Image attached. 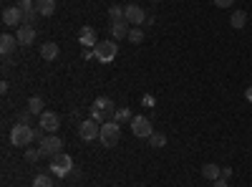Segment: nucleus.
<instances>
[{
    "label": "nucleus",
    "mask_w": 252,
    "mask_h": 187,
    "mask_svg": "<svg viewBox=\"0 0 252 187\" xmlns=\"http://www.w3.org/2000/svg\"><path fill=\"white\" fill-rule=\"evenodd\" d=\"M129 124H131V132H134L139 139H149V137L154 134V129H152V121L146 119V116H141V114H136Z\"/></svg>",
    "instance_id": "obj_6"
},
{
    "label": "nucleus",
    "mask_w": 252,
    "mask_h": 187,
    "mask_svg": "<svg viewBox=\"0 0 252 187\" xmlns=\"http://www.w3.org/2000/svg\"><path fill=\"white\" fill-rule=\"evenodd\" d=\"M33 187H56L51 175H35L33 177Z\"/></svg>",
    "instance_id": "obj_21"
},
{
    "label": "nucleus",
    "mask_w": 252,
    "mask_h": 187,
    "mask_svg": "<svg viewBox=\"0 0 252 187\" xmlns=\"http://www.w3.org/2000/svg\"><path fill=\"white\" fill-rule=\"evenodd\" d=\"M58 127H61V116L56 112H43V114H40V129H43V132L56 134Z\"/></svg>",
    "instance_id": "obj_10"
},
{
    "label": "nucleus",
    "mask_w": 252,
    "mask_h": 187,
    "mask_svg": "<svg viewBox=\"0 0 252 187\" xmlns=\"http://www.w3.org/2000/svg\"><path fill=\"white\" fill-rule=\"evenodd\" d=\"M58 46L53 43V40H48V43H43V46H40V56H43L46 61H56L58 58Z\"/></svg>",
    "instance_id": "obj_17"
},
{
    "label": "nucleus",
    "mask_w": 252,
    "mask_h": 187,
    "mask_svg": "<svg viewBox=\"0 0 252 187\" xmlns=\"http://www.w3.org/2000/svg\"><path fill=\"white\" fill-rule=\"evenodd\" d=\"M109 15H111V23H116V20H126V10L119 8V5H111L109 8Z\"/></svg>",
    "instance_id": "obj_22"
},
{
    "label": "nucleus",
    "mask_w": 252,
    "mask_h": 187,
    "mask_svg": "<svg viewBox=\"0 0 252 187\" xmlns=\"http://www.w3.org/2000/svg\"><path fill=\"white\" fill-rule=\"evenodd\" d=\"M3 23L10 26V28H20V26H23V10H20L18 5L5 8V10H3Z\"/></svg>",
    "instance_id": "obj_9"
},
{
    "label": "nucleus",
    "mask_w": 252,
    "mask_h": 187,
    "mask_svg": "<svg viewBox=\"0 0 252 187\" xmlns=\"http://www.w3.org/2000/svg\"><path fill=\"white\" fill-rule=\"evenodd\" d=\"M31 119H33V114H31L28 109H23V112H18V116H15V124H28V127H31Z\"/></svg>",
    "instance_id": "obj_25"
},
{
    "label": "nucleus",
    "mask_w": 252,
    "mask_h": 187,
    "mask_svg": "<svg viewBox=\"0 0 252 187\" xmlns=\"http://www.w3.org/2000/svg\"><path fill=\"white\" fill-rule=\"evenodd\" d=\"M222 177L229 180V177H232V170H229V167H222Z\"/></svg>",
    "instance_id": "obj_32"
},
{
    "label": "nucleus",
    "mask_w": 252,
    "mask_h": 187,
    "mask_svg": "<svg viewBox=\"0 0 252 187\" xmlns=\"http://www.w3.org/2000/svg\"><path fill=\"white\" fill-rule=\"evenodd\" d=\"M149 144H152L154 150H157V147H164V144H166V137L157 132V134H152V137H149Z\"/></svg>",
    "instance_id": "obj_26"
},
{
    "label": "nucleus",
    "mask_w": 252,
    "mask_h": 187,
    "mask_svg": "<svg viewBox=\"0 0 252 187\" xmlns=\"http://www.w3.org/2000/svg\"><path fill=\"white\" fill-rule=\"evenodd\" d=\"M202 175H204L207 180H212V182H215V180H220V177H222V170L217 167L215 162H209V164H204V167H202Z\"/></svg>",
    "instance_id": "obj_19"
},
{
    "label": "nucleus",
    "mask_w": 252,
    "mask_h": 187,
    "mask_svg": "<svg viewBox=\"0 0 252 187\" xmlns=\"http://www.w3.org/2000/svg\"><path fill=\"white\" fill-rule=\"evenodd\" d=\"M35 15H38V10L33 8V10H28V13H23V26H33L35 23Z\"/></svg>",
    "instance_id": "obj_27"
},
{
    "label": "nucleus",
    "mask_w": 252,
    "mask_h": 187,
    "mask_svg": "<svg viewBox=\"0 0 252 187\" xmlns=\"http://www.w3.org/2000/svg\"><path fill=\"white\" fill-rule=\"evenodd\" d=\"M28 112H31L33 116H35V114H38V116L43 114V112H46L43 99H40V96H31V99H28Z\"/></svg>",
    "instance_id": "obj_18"
},
{
    "label": "nucleus",
    "mask_w": 252,
    "mask_h": 187,
    "mask_svg": "<svg viewBox=\"0 0 252 187\" xmlns=\"http://www.w3.org/2000/svg\"><path fill=\"white\" fill-rule=\"evenodd\" d=\"M124 10H126V20H129L131 26H141V23H146V18H149L146 10L139 8V5H126Z\"/></svg>",
    "instance_id": "obj_11"
},
{
    "label": "nucleus",
    "mask_w": 252,
    "mask_h": 187,
    "mask_svg": "<svg viewBox=\"0 0 252 187\" xmlns=\"http://www.w3.org/2000/svg\"><path fill=\"white\" fill-rule=\"evenodd\" d=\"M40 154H43L40 150H28V152H26V159H28V162H35V159H38Z\"/></svg>",
    "instance_id": "obj_29"
},
{
    "label": "nucleus",
    "mask_w": 252,
    "mask_h": 187,
    "mask_svg": "<svg viewBox=\"0 0 252 187\" xmlns=\"http://www.w3.org/2000/svg\"><path fill=\"white\" fill-rule=\"evenodd\" d=\"M215 5H217V8H232L235 0H215Z\"/></svg>",
    "instance_id": "obj_30"
},
{
    "label": "nucleus",
    "mask_w": 252,
    "mask_h": 187,
    "mask_svg": "<svg viewBox=\"0 0 252 187\" xmlns=\"http://www.w3.org/2000/svg\"><path fill=\"white\" fill-rule=\"evenodd\" d=\"M15 46H20L15 36H10V33H3V36H0V53H3V56L15 53Z\"/></svg>",
    "instance_id": "obj_15"
},
{
    "label": "nucleus",
    "mask_w": 252,
    "mask_h": 187,
    "mask_svg": "<svg viewBox=\"0 0 252 187\" xmlns=\"http://www.w3.org/2000/svg\"><path fill=\"white\" fill-rule=\"evenodd\" d=\"M35 10H38V15H43V18L53 15L56 13V0H35Z\"/></svg>",
    "instance_id": "obj_16"
},
{
    "label": "nucleus",
    "mask_w": 252,
    "mask_h": 187,
    "mask_svg": "<svg viewBox=\"0 0 252 187\" xmlns=\"http://www.w3.org/2000/svg\"><path fill=\"white\" fill-rule=\"evenodd\" d=\"M20 10H23V13H28V10H33L35 8V3H33V0H18V3H15Z\"/></svg>",
    "instance_id": "obj_28"
},
{
    "label": "nucleus",
    "mask_w": 252,
    "mask_h": 187,
    "mask_svg": "<svg viewBox=\"0 0 252 187\" xmlns=\"http://www.w3.org/2000/svg\"><path fill=\"white\" fill-rule=\"evenodd\" d=\"M114 101L109 99V96H98L96 101H94V107H91V119L94 121H98V124H106V121H111L114 119Z\"/></svg>",
    "instance_id": "obj_2"
},
{
    "label": "nucleus",
    "mask_w": 252,
    "mask_h": 187,
    "mask_svg": "<svg viewBox=\"0 0 252 187\" xmlns=\"http://www.w3.org/2000/svg\"><path fill=\"white\" fill-rule=\"evenodd\" d=\"M43 154H51V157H56L61 150H63V139L61 137H56V134H43L40 137V147H38Z\"/></svg>",
    "instance_id": "obj_7"
},
{
    "label": "nucleus",
    "mask_w": 252,
    "mask_h": 187,
    "mask_svg": "<svg viewBox=\"0 0 252 187\" xmlns=\"http://www.w3.org/2000/svg\"><path fill=\"white\" fill-rule=\"evenodd\" d=\"M78 40H81V46L83 48H96V31L91 28V26H83L81 31H78Z\"/></svg>",
    "instance_id": "obj_13"
},
{
    "label": "nucleus",
    "mask_w": 252,
    "mask_h": 187,
    "mask_svg": "<svg viewBox=\"0 0 252 187\" xmlns=\"http://www.w3.org/2000/svg\"><path fill=\"white\" fill-rule=\"evenodd\" d=\"M131 119H134V116H131V109H126V107L114 114V121H119V124H121V121H131Z\"/></svg>",
    "instance_id": "obj_23"
},
{
    "label": "nucleus",
    "mask_w": 252,
    "mask_h": 187,
    "mask_svg": "<svg viewBox=\"0 0 252 187\" xmlns=\"http://www.w3.org/2000/svg\"><path fill=\"white\" fill-rule=\"evenodd\" d=\"M51 172H53L56 177H68V175L73 172V159H71L68 154L58 152L56 157H51Z\"/></svg>",
    "instance_id": "obj_5"
},
{
    "label": "nucleus",
    "mask_w": 252,
    "mask_h": 187,
    "mask_svg": "<svg viewBox=\"0 0 252 187\" xmlns=\"http://www.w3.org/2000/svg\"><path fill=\"white\" fill-rule=\"evenodd\" d=\"M212 187H229V185H227V180H224V177H220V180H215V182H212Z\"/></svg>",
    "instance_id": "obj_31"
},
{
    "label": "nucleus",
    "mask_w": 252,
    "mask_h": 187,
    "mask_svg": "<svg viewBox=\"0 0 252 187\" xmlns=\"http://www.w3.org/2000/svg\"><path fill=\"white\" fill-rule=\"evenodd\" d=\"M245 99L252 104V86H247V91H245Z\"/></svg>",
    "instance_id": "obj_33"
},
{
    "label": "nucleus",
    "mask_w": 252,
    "mask_h": 187,
    "mask_svg": "<svg viewBox=\"0 0 252 187\" xmlns=\"http://www.w3.org/2000/svg\"><path fill=\"white\" fill-rule=\"evenodd\" d=\"M40 132H43L40 127L33 129V127H28V124H15V127L10 129V144L13 147H28L35 137H40Z\"/></svg>",
    "instance_id": "obj_1"
},
{
    "label": "nucleus",
    "mask_w": 252,
    "mask_h": 187,
    "mask_svg": "<svg viewBox=\"0 0 252 187\" xmlns=\"http://www.w3.org/2000/svg\"><path fill=\"white\" fill-rule=\"evenodd\" d=\"M101 144L103 147H116L119 139H121V129H119V121H106V124H101V134H98Z\"/></svg>",
    "instance_id": "obj_4"
},
{
    "label": "nucleus",
    "mask_w": 252,
    "mask_h": 187,
    "mask_svg": "<svg viewBox=\"0 0 252 187\" xmlns=\"http://www.w3.org/2000/svg\"><path fill=\"white\" fill-rule=\"evenodd\" d=\"M245 23H247V13L245 10H235L232 15H229V26H232V28H245Z\"/></svg>",
    "instance_id": "obj_20"
},
{
    "label": "nucleus",
    "mask_w": 252,
    "mask_h": 187,
    "mask_svg": "<svg viewBox=\"0 0 252 187\" xmlns=\"http://www.w3.org/2000/svg\"><path fill=\"white\" fill-rule=\"evenodd\" d=\"M154 3H161V0H154Z\"/></svg>",
    "instance_id": "obj_34"
},
{
    "label": "nucleus",
    "mask_w": 252,
    "mask_h": 187,
    "mask_svg": "<svg viewBox=\"0 0 252 187\" xmlns=\"http://www.w3.org/2000/svg\"><path fill=\"white\" fill-rule=\"evenodd\" d=\"M15 38H18L20 46H31L33 40H35V28H33V26H20V28L15 31Z\"/></svg>",
    "instance_id": "obj_14"
},
{
    "label": "nucleus",
    "mask_w": 252,
    "mask_h": 187,
    "mask_svg": "<svg viewBox=\"0 0 252 187\" xmlns=\"http://www.w3.org/2000/svg\"><path fill=\"white\" fill-rule=\"evenodd\" d=\"M116 53H119V40H114V38L111 40H98L96 48H94V56L101 64H111L116 58Z\"/></svg>",
    "instance_id": "obj_3"
},
{
    "label": "nucleus",
    "mask_w": 252,
    "mask_h": 187,
    "mask_svg": "<svg viewBox=\"0 0 252 187\" xmlns=\"http://www.w3.org/2000/svg\"><path fill=\"white\" fill-rule=\"evenodd\" d=\"M129 40H131V43H141V40H144V31H141L139 26H131V31H129Z\"/></svg>",
    "instance_id": "obj_24"
},
{
    "label": "nucleus",
    "mask_w": 252,
    "mask_h": 187,
    "mask_svg": "<svg viewBox=\"0 0 252 187\" xmlns=\"http://www.w3.org/2000/svg\"><path fill=\"white\" fill-rule=\"evenodd\" d=\"M129 31H131V23L129 20H116V23H111L109 33L114 40H124V38H129Z\"/></svg>",
    "instance_id": "obj_12"
},
{
    "label": "nucleus",
    "mask_w": 252,
    "mask_h": 187,
    "mask_svg": "<svg viewBox=\"0 0 252 187\" xmlns=\"http://www.w3.org/2000/svg\"><path fill=\"white\" fill-rule=\"evenodd\" d=\"M78 134L83 142H94L98 134H101V124L94 121V119H86V121H81L78 124Z\"/></svg>",
    "instance_id": "obj_8"
}]
</instances>
